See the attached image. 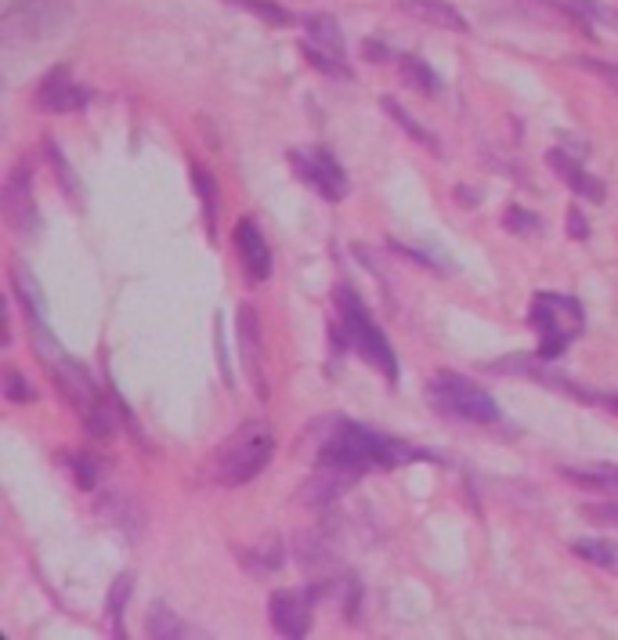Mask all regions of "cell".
<instances>
[{
  "instance_id": "cell-1",
  "label": "cell",
  "mask_w": 618,
  "mask_h": 640,
  "mask_svg": "<svg viewBox=\"0 0 618 640\" xmlns=\"http://www.w3.org/2000/svg\"><path fill=\"white\" fill-rule=\"evenodd\" d=\"M409 456V449L395 438H387V434H376L362 427V423L355 420H340L333 427L330 438L322 441V452H319V463H333V466H344V471H351L362 477L365 471H387V466H398L401 460Z\"/></svg>"
},
{
  "instance_id": "cell-2",
  "label": "cell",
  "mask_w": 618,
  "mask_h": 640,
  "mask_svg": "<svg viewBox=\"0 0 618 640\" xmlns=\"http://www.w3.org/2000/svg\"><path fill=\"white\" fill-rule=\"evenodd\" d=\"M271 452H275V434L265 420H246L217 445L210 456V477L224 488H239L265 471Z\"/></svg>"
},
{
  "instance_id": "cell-3",
  "label": "cell",
  "mask_w": 618,
  "mask_h": 640,
  "mask_svg": "<svg viewBox=\"0 0 618 640\" xmlns=\"http://www.w3.org/2000/svg\"><path fill=\"white\" fill-rule=\"evenodd\" d=\"M48 366H51L54 387H59L62 398L76 409V417L83 420V427L91 431L94 438H108V434H113V409H108V401L102 398V391L94 387L87 366L76 362V358H65L62 351L51 355Z\"/></svg>"
},
{
  "instance_id": "cell-4",
  "label": "cell",
  "mask_w": 618,
  "mask_h": 640,
  "mask_svg": "<svg viewBox=\"0 0 618 640\" xmlns=\"http://www.w3.org/2000/svg\"><path fill=\"white\" fill-rule=\"evenodd\" d=\"M336 308H340V325H344V336L347 344L355 347L358 358H365L369 366L379 369L390 384L398 380V358H395V347L384 336V330L373 322V315L362 300H358V293L351 286H340L336 290Z\"/></svg>"
},
{
  "instance_id": "cell-5",
  "label": "cell",
  "mask_w": 618,
  "mask_h": 640,
  "mask_svg": "<svg viewBox=\"0 0 618 640\" xmlns=\"http://www.w3.org/2000/svg\"><path fill=\"white\" fill-rule=\"evenodd\" d=\"M423 395H427L430 409H438L441 417L466 420V423H495L499 420L495 398L488 395L481 384H474L471 376H460V373H452V369H441Z\"/></svg>"
},
{
  "instance_id": "cell-6",
  "label": "cell",
  "mask_w": 618,
  "mask_h": 640,
  "mask_svg": "<svg viewBox=\"0 0 618 640\" xmlns=\"http://www.w3.org/2000/svg\"><path fill=\"white\" fill-rule=\"evenodd\" d=\"M73 0H15L0 15V40L4 43H40L69 26Z\"/></svg>"
},
{
  "instance_id": "cell-7",
  "label": "cell",
  "mask_w": 618,
  "mask_h": 640,
  "mask_svg": "<svg viewBox=\"0 0 618 640\" xmlns=\"http://www.w3.org/2000/svg\"><path fill=\"white\" fill-rule=\"evenodd\" d=\"M531 330L542 336L539 358H557L575 333L582 330V304L575 297H561V293H539L531 300Z\"/></svg>"
},
{
  "instance_id": "cell-8",
  "label": "cell",
  "mask_w": 618,
  "mask_h": 640,
  "mask_svg": "<svg viewBox=\"0 0 618 640\" xmlns=\"http://www.w3.org/2000/svg\"><path fill=\"white\" fill-rule=\"evenodd\" d=\"M0 206H4V221L18 239H37L40 235V206L33 195V174L26 163H15L4 178V192H0Z\"/></svg>"
},
{
  "instance_id": "cell-9",
  "label": "cell",
  "mask_w": 618,
  "mask_h": 640,
  "mask_svg": "<svg viewBox=\"0 0 618 640\" xmlns=\"http://www.w3.org/2000/svg\"><path fill=\"white\" fill-rule=\"evenodd\" d=\"M286 159H289V167L297 170V178L304 184H311L322 200L340 203L347 195V174L340 170V163H336L325 149H319V152L293 149V152H286Z\"/></svg>"
},
{
  "instance_id": "cell-10",
  "label": "cell",
  "mask_w": 618,
  "mask_h": 640,
  "mask_svg": "<svg viewBox=\"0 0 618 640\" xmlns=\"http://www.w3.org/2000/svg\"><path fill=\"white\" fill-rule=\"evenodd\" d=\"M314 586L308 590H275L268 597V615H271V626L279 629L282 637H308L311 629V604H314Z\"/></svg>"
},
{
  "instance_id": "cell-11",
  "label": "cell",
  "mask_w": 618,
  "mask_h": 640,
  "mask_svg": "<svg viewBox=\"0 0 618 640\" xmlns=\"http://www.w3.org/2000/svg\"><path fill=\"white\" fill-rule=\"evenodd\" d=\"M91 102V94H87V87H80L69 76V69H51L48 76L40 80L37 87V105L43 108V113H80V108Z\"/></svg>"
},
{
  "instance_id": "cell-12",
  "label": "cell",
  "mask_w": 618,
  "mask_h": 640,
  "mask_svg": "<svg viewBox=\"0 0 618 640\" xmlns=\"http://www.w3.org/2000/svg\"><path fill=\"white\" fill-rule=\"evenodd\" d=\"M235 336H239V358H243L246 376L254 380V391L260 398L268 395L265 387V369H260V355H265V341H260V322L254 304H239V319H235Z\"/></svg>"
},
{
  "instance_id": "cell-13",
  "label": "cell",
  "mask_w": 618,
  "mask_h": 640,
  "mask_svg": "<svg viewBox=\"0 0 618 640\" xmlns=\"http://www.w3.org/2000/svg\"><path fill=\"white\" fill-rule=\"evenodd\" d=\"M235 249H239V260H243V271L249 282H265L271 276V249H268V239L260 235V228L254 217H239L235 221Z\"/></svg>"
},
{
  "instance_id": "cell-14",
  "label": "cell",
  "mask_w": 618,
  "mask_h": 640,
  "mask_svg": "<svg viewBox=\"0 0 618 640\" xmlns=\"http://www.w3.org/2000/svg\"><path fill=\"white\" fill-rule=\"evenodd\" d=\"M358 482V474H351V471H344V466H333V463H319V471H314L308 482H304V488H300V499L308 507H330V503H336L347 488H351Z\"/></svg>"
},
{
  "instance_id": "cell-15",
  "label": "cell",
  "mask_w": 618,
  "mask_h": 640,
  "mask_svg": "<svg viewBox=\"0 0 618 640\" xmlns=\"http://www.w3.org/2000/svg\"><path fill=\"white\" fill-rule=\"evenodd\" d=\"M546 167L557 174V178L568 184V189L579 195V200H590V203H601L604 200V184L596 181L579 159H571L564 149H550L546 152Z\"/></svg>"
},
{
  "instance_id": "cell-16",
  "label": "cell",
  "mask_w": 618,
  "mask_h": 640,
  "mask_svg": "<svg viewBox=\"0 0 618 640\" xmlns=\"http://www.w3.org/2000/svg\"><path fill=\"white\" fill-rule=\"evenodd\" d=\"M8 282H11L15 300L22 304V311H26V319L37 325V330H43V319H48V297H43L37 276H33L22 260H15V265L8 268Z\"/></svg>"
},
{
  "instance_id": "cell-17",
  "label": "cell",
  "mask_w": 618,
  "mask_h": 640,
  "mask_svg": "<svg viewBox=\"0 0 618 640\" xmlns=\"http://www.w3.org/2000/svg\"><path fill=\"white\" fill-rule=\"evenodd\" d=\"M98 517H102L105 525H113L116 532H124L127 539H138L141 525H145L138 503L127 492H119V488H108V492L98 499Z\"/></svg>"
},
{
  "instance_id": "cell-18",
  "label": "cell",
  "mask_w": 618,
  "mask_h": 640,
  "mask_svg": "<svg viewBox=\"0 0 618 640\" xmlns=\"http://www.w3.org/2000/svg\"><path fill=\"white\" fill-rule=\"evenodd\" d=\"M398 8L412 18L427 22V26H434V29L466 33V18L452 4H445V0H398Z\"/></svg>"
},
{
  "instance_id": "cell-19",
  "label": "cell",
  "mask_w": 618,
  "mask_h": 640,
  "mask_svg": "<svg viewBox=\"0 0 618 640\" xmlns=\"http://www.w3.org/2000/svg\"><path fill=\"white\" fill-rule=\"evenodd\" d=\"M293 558H297V564L308 575H322L325 579V572L336 564V553H333V542L325 539V536H297V550H293Z\"/></svg>"
},
{
  "instance_id": "cell-20",
  "label": "cell",
  "mask_w": 618,
  "mask_h": 640,
  "mask_svg": "<svg viewBox=\"0 0 618 640\" xmlns=\"http://www.w3.org/2000/svg\"><path fill=\"white\" fill-rule=\"evenodd\" d=\"M304 29H308V40L319 43L322 51L336 54V59H344V33H340V22L333 15H308L304 18Z\"/></svg>"
},
{
  "instance_id": "cell-21",
  "label": "cell",
  "mask_w": 618,
  "mask_h": 640,
  "mask_svg": "<svg viewBox=\"0 0 618 640\" xmlns=\"http://www.w3.org/2000/svg\"><path fill=\"white\" fill-rule=\"evenodd\" d=\"M398 69H401V80H405L412 91H420V94H427V98L441 91V76L434 73L423 59H416V54H401Z\"/></svg>"
},
{
  "instance_id": "cell-22",
  "label": "cell",
  "mask_w": 618,
  "mask_h": 640,
  "mask_svg": "<svg viewBox=\"0 0 618 640\" xmlns=\"http://www.w3.org/2000/svg\"><path fill=\"white\" fill-rule=\"evenodd\" d=\"M379 105H384V113H387L390 119H395V127L405 130V135H409L412 141H416V145H423L427 152H441L438 138H434L427 127H420L416 119H412V113H405V108H401V105L395 102V98H384V102H379Z\"/></svg>"
},
{
  "instance_id": "cell-23",
  "label": "cell",
  "mask_w": 618,
  "mask_h": 640,
  "mask_svg": "<svg viewBox=\"0 0 618 640\" xmlns=\"http://www.w3.org/2000/svg\"><path fill=\"white\" fill-rule=\"evenodd\" d=\"M571 550L579 553L582 561L596 564V568H607L618 575V542L615 539H575Z\"/></svg>"
},
{
  "instance_id": "cell-24",
  "label": "cell",
  "mask_w": 618,
  "mask_h": 640,
  "mask_svg": "<svg viewBox=\"0 0 618 640\" xmlns=\"http://www.w3.org/2000/svg\"><path fill=\"white\" fill-rule=\"evenodd\" d=\"M145 633H149V637H156V640H173V637H189V626H184L181 618L173 615L167 604L156 601V604L149 607Z\"/></svg>"
},
{
  "instance_id": "cell-25",
  "label": "cell",
  "mask_w": 618,
  "mask_h": 640,
  "mask_svg": "<svg viewBox=\"0 0 618 640\" xmlns=\"http://www.w3.org/2000/svg\"><path fill=\"white\" fill-rule=\"evenodd\" d=\"M300 54H304V59H308L311 69H319V73H325V76H333V80H355V73L347 69V59H336V54L322 51L319 43L304 40V43H300Z\"/></svg>"
},
{
  "instance_id": "cell-26",
  "label": "cell",
  "mask_w": 618,
  "mask_h": 640,
  "mask_svg": "<svg viewBox=\"0 0 618 640\" xmlns=\"http://www.w3.org/2000/svg\"><path fill=\"white\" fill-rule=\"evenodd\" d=\"M43 149H48V159H51V167H54V178H59V184L65 189V195H69V200H73V206H83L80 181H76V174H73V167H69V159L62 156V149L54 145L51 138L43 141Z\"/></svg>"
},
{
  "instance_id": "cell-27",
  "label": "cell",
  "mask_w": 618,
  "mask_h": 640,
  "mask_svg": "<svg viewBox=\"0 0 618 640\" xmlns=\"http://www.w3.org/2000/svg\"><path fill=\"white\" fill-rule=\"evenodd\" d=\"M228 4H235V8L249 11V15H254V18L268 22V26H275V29L293 26V15H289V11H286V8H279V4H271V0H228Z\"/></svg>"
},
{
  "instance_id": "cell-28",
  "label": "cell",
  "mask_w": 618,
  "mask_h": 640,
  "mask_svg": "<svg viewBox=\"0 0 618 640\" xmlns=\"http://www.w3.org/2000/svg\"><path fill=\"white\" fill-rule=\"evenodd\" d=\"M130 575H119L116 586L108 590V623H113L116 629V637H127V629H124V612H127V597H130Z\"/></svg>"
},
{
  "instance_id": "cell-29",
  "label": "cell",
  "mask_w": 618,
  "mask_h": 640,
  "mask_svg": "<svg viewBox=\"0 0 618 640\" xmlns=\"http://www.w3.org/2000/svg\"><path fill=\"white\" fill-rule=\"evenodd\" d=\"M192 181H195V189H199V195H203L206 232H210V239H214V225H217V184L210 178V170H203V167H192Z\"/></svg>"
},
{
  "instance_id": "cell-30",
  "label": "cell",
  "mask_w": 618,
  "mask_h": 640,
  "mask_svg": "<svg viewBox=\"0 0 618 640\" xmlns=\"http://www.w3.org/2000/svg\"><path fill=\"white\" fill-rule=\"evenodd\" d=\"M239 558H243V564H246V572H254V575H265V572H275L279 564H282V542L279 539H271L268 542V550L260 553L257 550V558H249L246 550H239Z\"/></svg>"
},
{
  "instance_id": "cell-31",
  "label": "cell",
  "mask_w": 618,
  "mask_h": 640,
  "mask_svg": "<svg viewBox=\"0 0 618 640\" xmlns=\"http://www.w3.org/2000/svg\"><path fill=\"white\" fill-rule=\"evenodd\" d=\"M69 460H73L69 466H73V474H76V485H80L83 492H87V488H94V482H98V460H94V456L73 452Z\"/></svg>"
},
{
  "instance_id": "cell-32",
  "label": "cell",
  "mask_w": 618,
  "mask_h": 640,
  "mask_svg": "<svg viewBox=\"0 0 618 640\" xmlns=\"http://www.w3.org/2000/svg\"><path fill=\"white\" fill-rule=\"evenodd\" d=\"M503 228H510V232H539L542 221L536 214H528V210H520V206H510V210L503 214Z\"/></svg>"
},
{
  "instance_id": "cell-33",
  "label": "cell",
  "mask_w": 618,
  "mask_h": 640,
  "mask_svg": "<svg viewBox=\"0 0 618 640\" xmlns=\"http://www.w3.org/2000/svg\"><path fill=\"white\" fill-rule=\"evenodd\" d=\"M582 517L593 521V525L618 528V503H585L582 507Z\"/></svg>"
},
{
  "instance_id": "cell-34",
  "label": "cell",
  "mask_w": 618,
  "mask_h": 640,
  "mask_svg": "<svg viewBox=\"0 0 618 640\" xmlns=\"http://www.w3.org/2000/svg\"><path fill=\"white\" fill-rule=\"evenodd\" d=\"M575 65H579V69H585V73H593V76H601L607 87H615V91H618V65L601 62V59H582V54L575 59Z\"/></svg>"
},
{
  "instance_id": "cell-35",
  "label": "cell",
  "mask_w": 618,
  "mask_h": 640,
  "mask_svg": "<svg viewBox=\"0 0 618 640\" xmlns=\"http://www.w3.org/2000/svg\"><path fill=\"white\" fill-rule=\"evenodd\" d=\"M4 395H8V401H29L33 387L22 384V376L15 373V369H8V373H4Z\"/></svg>"
},
{
  "instance_id": "cell-36",
  "label": "cell",
  "mask_w": 618,
  "mask_h": 640,
  "mask_svg": "<svg viewBox=\"0 0 618 640\" xmlns=\"http://www.w3.org/2000/svg\"><path fill=\"white\" fill-rule=\"evenodd\" d=\"M575 8H582V11H590L593 18L611 22V26H618V11H611L607 4H601V0H575Z\"/></svg>"
},
{
  "instance_id": "cell-37",
  "label": "cell",
  "mask_w": 618,
  "mask_h": 640,
  "mask_svg": "<svg viewBox=\"0 0 618 640\" xmlns=\"http://www.w3.org/2000/svg\"><path fill=\"white\" fill-rule=\"evenodd\" d=\"M568 235L571 239H590V225H585V217L579 214V206H571L568 210Z\"/></svg>"
},
{
  "instance_id": "cell-38",
  "label": "cell",
  "mask_w": 618,
  "mask_h": 640,
  "mask_svg": "<svg viewBox=\"0 0 618 640\" xmlns=\"http://www.w3.org/2000/svg\"><path fill=\"white\" fill-rule=\"evenodd\" d=\"M455 200H460V206H477V200H481V195H477L474 189H463V184H460V189H455Z\"/></svg>"
},
{
  "instance_id": "cell-39",
  "label": "cell",
  "mask_w": 618,
  "mask_h": 640,
  "mask_svg": "<svg viewBox=\"0 0 618 640\" xmlns=\"http://www.w3.org/2000/svg\"><path fill=\"white\" fill-rule=\"evenodd\" d=\"M365 54H369L373 62H384L387 51H384V43H373V40H369V43H365Z\"/></svg>"
},
{
  "instance_id": "cell-40",
  "label": "cell",
  "mask_w": 618,
  "mask_h": 640,
  "mask_svg": "<svg viewBox=\"0 0 618 640\" xmlns=\"http://www.w3.org/2000/svg\"><path fill=\"white\" fill-rule=\"evenodd\" d=\"M607 406H611V409L618 412V398H611V401H607Z\"/></svg>"
}]
</instances>
